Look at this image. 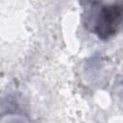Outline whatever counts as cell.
I'll return each mask as SVG.
<instances>
[{"mask_svg": "<svg viewBox=\"0 0 123 123\" xmlns=\"http://www.w3.org/2000/svg\"><path fill=\"white\" fill-rule=\"evenodd\" d=\"M83 21L86 30L98 38L107 40L123 25V2L106 4L101 0H86Z\"/></svg>", "mask_w": 123, "mask_h": 123, "instance_id": "6da1fadb", "label": "cell"}]
</instances>
